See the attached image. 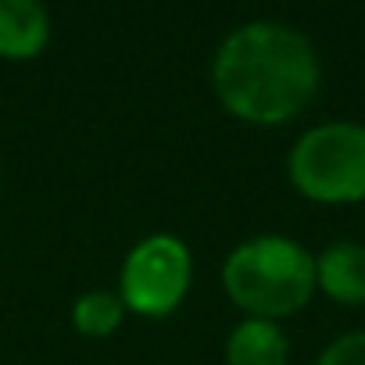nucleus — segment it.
Instances as JSON below:
<instances>
[{
    "mask_svg": "<svg viewBox=\"0 0 365 365\" xmlns=\"http://www.w3.org/2000/svg\"><path fill=\"white\" fill-rule=\"evenodd\" d=\"M122 319H125V304L115 290H86L72 304V326L79 336H90V340L111 336L122 326Z\"/></svg>",
    "mask_w": 365,
    "mask_h": 365,
    "instance_id": "obj_8",
    "label": "nucleus"
},
{
    "mask_svg": "<svg viewBox=\"0 0 365 365\" xmlns=\"http://www.w3.org/2000/svg\"><path fill=\"white\" fill-rule=\"evenodd\" d=\"M315 365H365V329H351L329 340L319 351Z\"/></svg>",
    "mask_w": 365,
    "mask_h": 365,
    "instance_id": "obj_9",
    "label": "nucleus"
},
{
    "mask_svg": "<svg viewBox=\"0 0 365 365\" xmlns=\"http://www.w3.org/2000/svg\"><path fill=\"white\" fill-rule=\"evenodd\" d=\"M322 61L315 43L290 22L255 19L222 36L212 58L219 104L247 125H287L315 101Z\"/></svg>",
    "mask_w": 365,
    "mask_h": 365,
    "instance_id": "obj_1",
    "label": "nucleus"
},
{
    "mask_svg": "<svg viewBox=\"0 0 365 365\" xmlns=\"http://www.w3.org/2000/svg\"><path fill=\"white\" fill-rule=\"evenodd\" d=\"M290 336L279 322L240 319L226 336V365H287Z\"/></svg>",
    "mask_w": 365,
    "mask_h": 365,
    "instance_id": "obj_7",
    "label": "nucleus"
},
{
    "mask_svg": "<svg viewBox=\"0 0 365 365\" xmlns=\"http://www.w3.org/2000/svg\"><path fill=\"white\" fill-rule=\"evenodd\" d=\"M287 179L312 205L365 201V125L333 118L304 129L287 154Z\"/></svg>",
    "mask_w": 365,
    "mask_h": 365,
    "instance_id": "obj_3",
    "label": "nucleus"
},
{
    "mask_svg": "<svg viewBox=\"0 0 365 365\" xmlns=\"http://www.w3.org/2000/svg\"><path fill=\"white\" fill-rule=\"evenodd\" d=\"M194 255L175 233H150L129 247L118 269V297L125 312L143 319H168L190 294Z\"/></svg>",
    "mask_w": 365,
    "mask_h": 365,
    "instance_id": "obj_4",
    "label": "nucleus"
},
{
    "mask_svg": "<svg viewBox=\"0 0 365 365\" xmlns=\"http://www.w3.org/2000/svg\"><path fill=\"white\" fill-rule=\"evenodd\" d=\"M315 287L333 304H365V244L340 240L315 255Z\"/></svg>",
    "mask_w": 365,
    "mask_h": 365,
    "instance_id": "obj_6",
    "label": "nucleus"
},
{
    "mask_svg": "<svg viewBox=\"0 0 365 365\" xmlns=\"http://www.w3.org/2000/svg\"><path fill=\"white\" fill-rule=\"evenodd\" d=\"M51 11L36 0H0V58L33 61L51 43Z\"/></svg>",
    "mask_w": 365,
    "mask_h": 365,
    "instance_id": "obj_5",
    "label": "nucleus"
},
{
    "mask_svg": "<svg viewBox=\"0 0 365 365\" xmlns=\"http://www.w3.org/2000/svg\"><path fill=\"white\" fill-rule=\"evenodd\" d=\"M0 179H4V175H0Z\"/></svg>",
    "mask_w": 365,
    "mask_h": 365,
    "instance_id": "obj_10",
    "label": "nucleus"
},
{
    "mask_svg": "<svg viewBox=\"0 0 365 365\" xmlns=\"http://www.w3.org/2000/svg\"><path fill=\"white\" fill-rule=\"evenodd\" d=\"M226 297L247 319L283 322L315 297V255L279 233H262L237 244L219 269Z\"/></svg>",
    "mask_w": 365,
    "mask_h": 365,
    "instance_id": "obj_2",
    "label": "nucleus"
}]
</instances>
